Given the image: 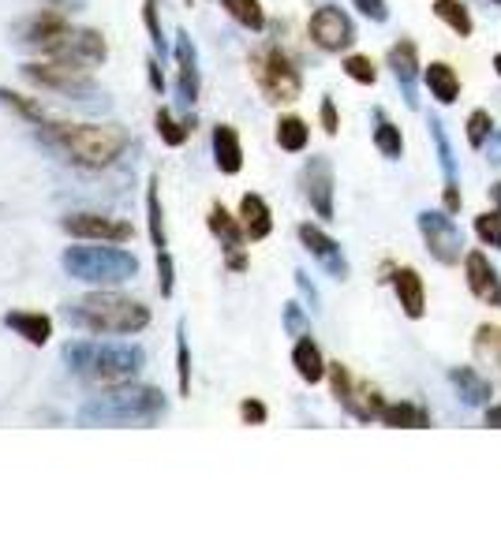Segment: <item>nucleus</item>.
<instances>
[{
    "label": "nucleus",
    "instance_id": "nucleus-53",
    "mask_svg": "<svg viewBox=\"0 0 501 560\" xmlns=\"http://www.w3.org/2000/svg\"><path fill=\"white\" fill-rule=\"evenodd\" d=\"M494 68H498V75H501V53H498V56H494Z\"/></svg>",
    "mask_w": 501,
    "mask_h": 560
},
{
    "label": "nucleus",
    "instance_id": "nucleus-5",
    "mask_svg": "<svg viewBox=\"0 0 501 560\" xmlns=\"http://www.w3.org/2000/svg\"><path fill=\"white\" fill-rule=\"evenodd\" d=\"M60 269L79 284L94 288H116L128 284L139 273V258L124 251V243H98V239H79L75 247L60 254Z\"/></svg>",
    "mask_w": 501,
    "mask_h": 560
},
{
    "label": "nucleus",
    "instance_id": "nucleus-14",
    "mask_svg": "<svg viewBox=\"0 0 501 560\" xmlns=\"http://www.w3.org/2000/svg\"><path fill=\"white\" fill-rule=\"evenodd\" d=\"M206 224H210V232H214L217 239H221V247H225V266L232 269V273H244L247 269V232L244 224H240V217H232L221 202H214L210 206V213H206Z\"/></svg>",
    "mask_w": 501,
    "mask_h": 560
},
{
    "label": "nucleus",
    "instance_id": "nucleus-49",
    "mask_svg": "<svg viewBox=\"0 0 501 560\" xmlns=\"http://www.w3.org/2000/svg\"><path fill=\"white\" fill-rule=\"evenodd\" d=\"M45 8H57V12H83L86 0H45Z\"/></svg>",
    "mask_w": 501,
    "mask_h": 560
},
{
    "label": "nucleus",
    "instance_id": "nucleus-24",
    "mask_svg": "<svg viewBox=\"0 0 501 560\" xmlns=\"http://www.w3.org/2000/svg\"><path fill=\"white\" fill-rule=\"evenodd\" d=\"M292 366L307 385H318V381L330 374V363L322 359V348H318L311 336H300L296 348H292Z\"/></svg>",
    "mask_w": 501,
    "mask_h": 560
},
{
    "label": "nucleus",
    "instance_id": "nucleus-16",
    "mask_svg": "<svg viewBox=\"0 0 501 560\" xmlns=\"http://www.w3.org/2000/svg\"><path fill=\"white\" fill-rule=\"evenodd\" d=\"M300 243L333 280H348V258H344L341 243L333 236H326L318 224H300Z\"/></svg>",
    "mask_w": 501,
    "mask_h": 560
},
{
    "label": "nucleus",
    "instance_id": "nucleus-13",
    "mask_svg": "<svg viewBox=\"0 0 501 560\" xmlns=\"http://www.w3.org/2000/svg\"><path fill=\"white\" fill-rule=\"evenodd\" d=\"M172 56H176V94H180V109H195L199 90H202V71H199V49H195L187 30H176Z\"/></svg>",
    "mask_w": 501,
    "mask_h": 560
},
{
    "label": "nucleus",
    "instance_id": "nucleus-40",
    "mask_svg": "<svg viewBox=\"0 0 501 560\" xmlns=\"http://www.w3.org/2000/svg\"><path fill=\"white\" fill-rule=\"evenodd\" d=\"M475 236L483 239L487 247H498L501 251V210L498 213H479V217H475Z\"/></svg>",
    "mask_w": 501,
    "mask_h": 560
},
{
    "label": "nucleus",
    "instance_id": "nucleus-48",
    "mask_svg": "<svg viewBox=\"0 0 501 560\" xmlns=\"http://www.w3.org/2000/svg\"><path fill=\"white\" fill-rule=\"evenodd\" d=\"M483 150H487V161H490V165L501 168V131H494V135H490Z\"/></svg>",
    "mask_w": 501,
    "mask_h": 560
},
{
    "label": "nucleus",
    "instance_id": "nucleus-15",
    "mask_svg": "<svg viewBox=\"0 0 501 560\" xmlns=\"http://www.w3.org/2000/svg\"><path fill=\"white\" fill-rule=\"evenodd\" d=\"M300 183L318 221H333V165L330 161H326V157H311V161L303 165Z\"/></svg>",
    "mask_w": 501,
    "mask_h": 560
},
{
    "label": "nucleus",
    "instance_id": "nucleus-22",
    "mask_svg": "<svg viewBox=\"0 0 501 560\" xmlns=\"http://www.w3.org/2000/svg\"><path fill=\"white\" fill-rule=\"evenodd\" d=\"M214 165L217 172H225V176H236L240 168H244V146H240V135H236V127L232 124H217L214 127Z\"/></svg>",
    "mask_w": 501,
    "mask_h": 560
},
{
    "label": "nucleus",
    "instance_id": "nucleus-1",
    "mask_svg": "<svg viewBox=\"0 0 501 560\" xmlns=\"http://www.w3.org/2000/svg\"><path fill=\"white\" fill-rule=\"evenodd\" d=\"M64 363L90 389H116V385H131V381L143 374L146 351L139 344L68 340L64 344Z\"/></svg>",
    "mask_w": 501,
    "mask_h": 560
},
{
    "label": "nucleus",
    "instance_id": "nucleus-42",
    "mask_svg": "<svg viewBox=\"0 0 501 560\" xmlns=\"http://www.w3.org/2000/svg\"><path fill=\"white\" fill-rule=\"evenodd\" d=\"M0 101H4V105H12L15 112H23L27 120H38V124H42V105L27 101L23 94H15V90H4V86H0Z\"/></svg>",
    "mask_w": 501,
    "mask_h": 560
},
{
    "label": "nucleus",
    "instance_id": "nucleus-45",
    "mask_svg": "<svg viewBox=\"0 0 501 560\" xmlns=\"http://www.w3.org/2000/svg\"><path fill=\"white\" fill-rule=\"evenodd\" d=\"M359 8V15H367V19H374V23H386L389 19V8L386 0H352Z\"/></svg>",
    "mask_w": 501,
    "mask_h": 560
},
{
    "label": "nucleus",
    "instance_id": "nucleus-29",
    "mask_svg": "<svg viewBox=\"0 0 501 560\" xmlns=\"http://www.w3.org/2000/svg\"><path fill=\"white\" fill-rule=\"evenodd\" d=\"M374 146H378V154L389 157V161H397L404 154V135L401 127L389 120L382 109H374Z\"/></svg>",
    "mask_w": 501,
    "mask_h": 560
},
{
    "label": "nucleus",
    "instance_id": "nucleus-7",
    "mask_svg": "<svg viewBox=\"0 0 501 560\" xmlns=\"http://www.w3.org/2000/svg\"><path fill=\"white\" fill-rule=\"evenodd\" d=\"M23 79H30L34 86H45V90H57L64 98L86 101V98H105L94 83L90 68H79L64 56H42V60H27L23 64Z\"/></svg>",
    "mask_w": 501,
    "mask_h": 560
},
{
    "label": "nucleus",
    "instance_id": "nucleus-38",
    "mask_svg": "<svg viewBox=\"0 0 501 560\" xmlns=\"http://www.w3.org/2000/svg\"><path fill=\"white\" fill-rule=\"evenodd\" d=\"M464 135H468V146L483 150V146H487V139L494 135V120H490V112L487 109H475L472 116H468V124H464Z\"/></svg>",
    "mask_w": 501,
    "mask_h": 560
},
{
    "label": "nucleus",
    "instance_id": "nucleus-47",
    "mask_svg": "<svg viewBox=\"0 0 501 560\" xmlns=\"http://www.w3.org/2000/svg\"><path fill=\"white\" fill-rule=\"evenodd\" d=\"M296 288H300L303 299L311 303V310H318V288H315V284H311V277H307L303 269H296Z\"/></svg>",
    "mask_w": 501,
    "mask_h": 560
},
{
    "label": "nucleus",
    "instance_id": "nucleus-20",
    "mask_svg": "<svg viewBox=\"0 0 501 560\" xmlns=\"http://www.w3.org/2000/svg\"><path fill=\"white\" fill-rule=\"evenodd\" d=\"M4 325H8L15 336H23L27 344H34V348L49 344V336H53V318H49V314H38V310H8V314H4Z\"/></svg>",
    "mask_w": 501,
    "mask_h": 560
},
{
    "label": "nucleus",
    "instance_id": "nucleus-17",
    "mask_svg": "<svg viewBox=\"0 0 501 560\" xmlns=\"http://www.w3.org/2000/svg\"><path fill=\"white\" fill-rule=\"evenodd\" d=\"M49 56H64V60H72V64H79V68H98V64H105V56H109V45H105V38H101V30H68V38L53 49Z\"/></svg>",
    "mask_w": 501,
    "mask_h": 560
},
{
    "label": "nucleus",
    "instance_id": "nucleus-54",
    "mask_svg": "<svg viewBox=\"0 0 501 560\" xmlns=\"http://www.w3.org/2000/svg\"><path fill=\"white\" fill-rule=\"evenodd\" d=\"M490 4H498V8H501V0H490Z\"/></svg>",
    "mask_w": 501,
    "mask_h": 560
},
{
    "label": "nucleus",
    "instance_id": "nucleus-43",
    "mask_svg": "<svg viewBox=\"0 0 501 560\" xmlns=\"http://www.w3.org/2000/svg\"><path fill=\"white\" fill-rule=\"evenodd\" d=\"M240 419H244L247 426H262V422L270 419V411H266V404H262V400H255V396H251V400H244V404H240Z\"/></svg>",
    "mask_w": 501,
    "mask_h": 560
},
{
    "label": "nucleus",
    "instance_id": "nucleus-18",
    "mask_svg": "<svg viewBox=\"0 0 501 560\" xmlns=\"http://www.w3.org/2000/svg\"><path fill=\"white\" fill-rule=\"evenodd\" d=\"M389 71H393V79H397V86H401L404 101H408V109H416L419 105V49L416 42H397L393 49H389Z\"/></svg>",
    "mask_w": 501,
    "mask_h": 560
},
{
    "label": "nucleus",
    "instance_id": "nucleus-28",
    "mask_svg": "<svg viewBox=\"0 0 501 560\" xmlns=\"http://www.w3.org/2000/svg\"><path fill=\"white\" fill-rule=\"evenodd\" d=\"M154 127H158V135L165 146H184L191 139V131H195V116H176L172 109L161 105L158 116H154Z\"/></svg>",
    "mask_w": 501,
    "mask_h": 560
},
{
    "label": "nucleus",
    "instance_id": "nucleus-11",
    "mask_svg": "<svg viewBox=\"0 0 501 560\" xmlns=\"http://www.w3.org/2000/svg\"><path fill=\"white\" fill-rule=\"evenodd\" d=\"M307 34H311V42H315L322 53H344L348 45L356 42V23H352L348 12H341V8L322 4V8L311 15Z\"/></svg>",
    "mask_w": 501,
    "mask_h": 560
},
{
    "label": "nucleus",
    "instance_id": "nucleus-2",
    "mask_svg": "<svg viewBox=\"0 0 501 560\" xmlns=\"http://www.w3.org/2000/svg\"><path fill=\"white\" fill-rule=\"evenodd\" d=\"M169 400L165 392L154 385H116V389H101V396H90L79 411L75 422L79 426H154L165 419Z\"/></svg>",
    "mask_w": 501,
    "mask_h": 560
},
{
    "label": "nucleus",
    "instance_id": "nucleus-44",
    "mask_svg": "<svg viewBox=\"0 0 501 560\" xmlns=\"http://www.w3.org/2000/svg\"><path fill=\"white\" fill-rule=\"evenodd\" d=\"M318 116H322V131L326 135H337L341 131V116H337V105H333V98H322V105H318Z\"/></svg>",
    "mask_w": 501,
    "mask_h": 560
},
{
    "label": "nucleus",
    "instance_id": "nucleus-26",
    "mask_svg": "<svg viewBox=\"0 0 501 560\" xmlns=\"http://www.w3.org/2000/svg\"><path fill=\"white\" fill-rule=\"evenodd\" d=\"M449 381H453V389H457L460 404H468V407H487L490 404V381L479 378L472 366H457V370L449 374Z\"/></svg>",
    "mask_w": 501,
    "mask_h": 560
},
{
    "label": "nucleus",
    "instance_id": "nucleus-39",
    "mask_svg": "<svg viewBox=\"0 0 501 560\" xmlns=\"http://www.w3.org/2000/svg\"><path fill=\"white\" fill-rule=\"evenodd\" d=\"M344 75L348 79H356L359 86H374V79H378V68L371 64V56H359V53H352V56H344Z\"/></svg>",
    "mask_w": 501,
    "mask_h": 560
},
{
    "label": "nucleus",
    "instance_id": "nucleus-37",
    "mask_svg": "<svg viewBox=\"0 0 501 560\" xmlns=\"http://www.w3.org/2000/svg\"><path fill=\"white\" fill-rule=\"evenodd\" d=\"M176 385H180V396H191V348H187L184 322L176 325Z\"/></svg>",
    "mask_w": 501,
    "mask_h": 560
},
{
    "label": "nucleus",
    "instance_id": "nucleus-32",
    "mask_svg": "<svg viewBox=\"0 0 501 560\" xmlns=\"http://www.w3.org/2000/svg\"><path fill=\"white\" fill-rule=\"evenodd\" d=\"M430 142H434V150H438V165L445 172V183H457V154H453V142L445 135V124L438 116H430Z\"/></svg>",
    "mask_w": 501,
    "mask_h": 560
},
{
    "label": "nucleus",
    "instance_id": "nucleus-3",
    "mask_svg": "<svg viewBox=\"0 0 501 560\" xmlns=\"http://www.w3.org/2000/svg\"><path fill=\"white\" fill-rule=\"evenodd\" d=\"M68 322L75 329H86L94 336H135L150 325V307H143L139 299L120 295L113 288H94L83 299L68 303Z\"/></svg>",
    "mask_w": 501,
    "mask_h": 560
},
{
    "label": "nucleus",
    "instance_id": "nucleus-9",
    "mask_svg": "<svg viewBox=\"0 0 501 560\" xmlns=\"http://www.w3.org/2000/svg\"><path fill=\"white\" fill-rule=\"evenodd\" d=\"M419 232L427 239V251L434 262H442V266H457L464 262V236H460V228L445 213L438 210H423L419 213Z\"/></svg>",
    "mask_w": 501,
    "mask_h": 560
},
{
    "label": "nucleus",
    "instance_id": "nucleus-51",
    "mask_svg": "<svg viewBox=\"0 0 501 560\" xmlns=\"http://www.w3.org/2000/svg\"><path fill=\"white\" fill-rule=\"evenodd\" d=\"M487 426H501V407H487Z\"/></svg>",
    "mask_w": 501,
    "mask_h": 560
},
{
    "label": "nucleus",
    "instance_id": "nucleus-35",
    "mask_svg": "<svg viewBox=\"0 0 501 560\" xmlns=\"http://www.w3.org/2000/svg\"><path fill=\"white\" fill-rule=\"evenodd\" d=\"M434 15H438L453 34H460V38L472 34V15H468V8H464L460 0H434Z\"/></svg>",
    "mask_w": 501,
    "mask_h": 560
},
{
    "label": "nucleus",
    "instance_id": "nucleus-33",
    "mask_svg": "<svg viewBox=\"0 0 501 560\" xmlns=\"http://www.w3.org/2000/svg\"><path fill=\"white\" fill-rule=\"evenodd\" d=\"M475 359H479V363H487L501 381V329L483 325V329L475 333Z\"/></svg>",
    "mask_w": 501,
    "mask_h": 560
},
{
    "label": "nucleus",
    "instance_id": "nucleus-8",
    "mask_svg": "<svg viewBox=\"0 0 501 560\" xmlns=\"http://www.w3.org/2000/svg\"><path fill=\"white\" fill-rule=\"evenodd\" d=\"M330 385H333L337 404L359 422H374L382 415V407H386V400H382L378 392L367 389V385H359V381L348 374V366H341V363H330Z\"/></svg>",
    "mask_w": 501,
    "mask_h": 560
},
{
    "label": "nucleus",
    "instance_id": "nucleus-6",
    "mask_svg": "<svg viewBox=\"0 0 501 560\" xmlns=\"http://www.w3.org/2000/svg\"><path fill=\"white\" fill-rule=\"evenodd\" d=\"M251 75L255 86L262 90V98L270 105H288L303 94V75L296 68V60L281 49V45H262L251 53Z\"/></svg>",
    "mask_w": 501,
    "mask_h": 560
},
{
    "label": "nucleus",
    "instance_id": "nucleus-10",
    "mask_svg": "<svg viewBox=\"0 0 501 560\" xmlns=\"http://www.w3.org/2000/svg\"><path fill=\"white\" fill-rule=\"evenodd\" d=\"M60 228L72 239H98V243H131L135 239V228L120 217H109V213H68Z\"/></svg>",
    "mask_w": 501,
    "mask_h": 560
},
{
    "label": "nucleus",
    "instance_id": "nucleus-41",
    "mask_svg": "<svg viewBox=\"0 0 501 560\" xmlns=\"http://www.w3.org/2000/svg\"><path fill=\"white\" fill-rule=\"evenodd\" d=\"M281 325H285V333L288 336H311V318L303 314L300 303H285V314H281Z\"/></svg>",
    "mask_w": 501,
    "mask_h": 560
},
{
    "label": "nucleus",
    "instance_id": "nucleus-12",
    "mask_svg": "<svg viewBox=\"0 0 501 560\" xmlns=\"http://www.w3.org/2000/svg\"><path fill=\"white\" fill-rule=\"evenodd\" d=\"M68 30H72V23H68V12L42 8L38 15L23 19L15 34H19V45H30V49H38L42 56H49L60 42H64V38H68Z\"/></svg>",
    "mask_w": 501,
    "mask_h": 560
},
{
    "label": "nucleus",
    "instance_id": "nucleus-19",
    "mask_svg": "<svg viewBox=\"0 0 501 560\" xmlns=\"http://www.w3.org/2000/svg\"><path fill=\"white\" fill-rule=\"evenodd\" d=\"M464 273H468V288H472L475 299H483L487 307H501V277L487 262V254L483 251L468 254L464 258Z\"/></svg>",
    "mask_w": 501,
    "mask_h": 560
},
{
    "label": "nucleus",
    "instance_id": "nucleus-36",
    "mask_svg": "<svg viewBox=\"0 0 501 560\" xmlns=\"http://www.w3.org/2000/svg\"><path fill=\"white\" fill-rule=\"evenodd\" d=\"M143 23H146V34H150V45H154V53L165 60V56H169V38H165V30H161V8H158V0H143Z\"/></svg>",
    "mask_w": 501,
    "mask_h": 560
},
{
    "label": "nucleus",
    "instance_id": "nucleus-55",
    "mask_svg": "<svg viewBox=\"0 0 501 560\" xmlns=\"http://www.w3.org/2000/svg\"><path fill=\"white\" fill-rule=\"evenodd\" d=\"M184 4H195V0H184Z\"/></svg>",
    "mask_w": 501,
    "mask_h": 560
},
{
    "label": "nucleus",
    "instance_id": "nucleus-21",
    "mask_svg": "<svg viewBox=\"0 0 501 560\" xmlns=\"http://www.w3.org/2000/svg\"><path fill=\"white\" fill-rule=\"evenodd\" d=\"M393 292H397V299H401L404 314L416 322V318H423L427 314V292H423V277H419L416 269H393Z\"/></svg>",
    "mask_w": 501,
    "mask_h": 560
},
{
    "label": "nucleus",
    "instance_id": "nucleus-46",
    "mask_svg": "<svg viewBox=\"0 0 501 560\" xmlns=\"http://www.w3.org/2000/svg\"><path fill=\"white\" fill-rule=\"evenodd\" d=\"M146 79H150V86H154V94H165V75H161V56L158 53L146 60Z\"/></svg>",
    "mask_w": 501,
    "mask_h": 560
},
{
    "label": "nucleus",
    "instance_id": "nucleus-50",
    "mask_svg": "<svg viewBox=\"0 0 501 560\" xmlns=\"http://www.w3.org/2000/svg\"><path fill=\"white\" fill-rule=\"evenodd\" d=\"M445 210H449V213H457V210H460V191H457V183H445Z\"/></svg>",
    "mask_w": 501,
    "mask_h": 560
},
{
    "label": "nucleus",
    "instance_id": "nucleus-27",
    "mask_svg": "<svg viewBox=\"0 0 501 560\" xmlns=\"http://www.w3.org/2000/svg\"><path fill=\"white\" fill-rule=\"evenodd\" d=\"M423 83H427V90L434 94V98L442 101V105H453V101L460 98V79L457 71L449 68V64H442V60H434L430 68H423Z\"/></svg>",
    "mask_w": 501,
    "mask_h": 560
},
{
    "label": "nucleus",
    "instance_id": "nucleus-4",
    "mask_svg": "<svg viewBox=\"0 0 501 560\" xmlns=\"http://www.w3.org/2000/svg\"><path fill=\"white\" fill-rule=\"evenodd\" d=\"M42 135L79 168H109L131 146V135L120 124H42Z\"/></svg>",
    "mask_w": 501,
    "mask_h": 560
},
{
    "label": "nucleus",
    "instance_id": "nucleus-34",
    "mask_svg": "<svg viewBox=\"0 0 501 560\" xmlns=\"http://www.w3.org/2000/svg\"><path fill=\"white\" fill-rule=\"evenodd\" d=\"M221 8L240 23L244 30H266V12H262V4L258 0H221Z\"/></svg>",
    "mask_w": 501,
    "mask_h": 560
},
{
    "label": "nucleus",
    "instance_id": "nucleus-31",
    "mask_svg": "<svg viewBox=\"0 0 501 560\" xmlns=\"http://www.w3.org/2000/svg\"><path fill=\"white\" fill-rule=\"evenodd\" d=\"M378 419L386 422V426H393V430H404V426H416V430H423V426H430L427 411L416 407V404H408V400H401V404H386Z\"/></svg>",
    "mask_w": 501,
    "mask_h": 560
},
{
    "label": "nucleus",
    "instance_id": "nucleus-23",
    "mask_svg": "<svg viewBox=\"0 0 501 560\" xmlns=\"http://www.w3.org/2000/svg\"><path fill=\"white\" fill-rule=\"evenodd\" d=\"M240 224H244V232L251 243H262V239L273 232L270 202H266L262 195H244L240 198Z\"/></svg>",
    "mask_w": 501,
    "mask_h": 560
},
{
    "label": "nucleus",
    "instance_id": "nucleus-30",
    "mask_svg": "<svg viewBox=\"0 0 501 560\" xmlns=\"http://www.w3.org/2000/svg\"><path fill=\"white\" fill-rule=\"evenodd\" d=\"M307 142H311L307 120H300V116H281V120H277V146H281L285 154H303Z\"/></svg>",
    "mask_w": 501,
    "mask_h": 560
},
{
    "label": "nucleus",
    "instance_id": "nucleus-52",
    "mask_svg": "<svg viewBox=\"0 0 501 560\" xmlns=\"http://www.w3.org/2000/svg\"><path fill=\"white\" fill-rule=\"evenodd\" d=\"M487 195H490V202H494V206H498V210H501V183H490V191H487Z\"/></svg>",
    "mask_w": 501,
    "mask_h": 560
},
{
    "label": "nucleus",
    "instance_id": "nucleus-25",
    "mask_svg": "<svg viewBox=\"0 0 501 560\" xmlns=\"http://www.w3.org/2000/svg\"><path fill=\"white\" fill-rule=\"evenodd\" d=\"M146 224H150V243L158 254H169V232H165V210H161V180L150 176L146 183Z\"/></svg>",
    "mask_w": 501,
    "mask_h": 560
}]
</instances>
